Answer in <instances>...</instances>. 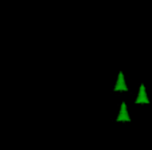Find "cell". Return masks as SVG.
Instances as JSON below:
<instances>
[{
  "label": "cell",
  "mask_w": 152,
  "mask_h": 150,
  "mask_svg": "<svg viewBox=\"0 0 152 150\" xmlns=\"http://www.w3.org/2000/svg\"><path fill=\"white\" fill-rule=\"evenodd\" d=\"M135 103H136V105H141V103H149V99H148V96H147L145 86H144V85H140L137 98L135 99Z\"/></svg>",
  "instance_id": "6da1fadb"
},
{
  "label": "cell",
  "mask_w": 152,
  "mask_h": 150,
  "mask_svg": "<svg viewBox=\"0 0 152 150\" xmlns=\"http://www.w3.org/2000/svg\"><path fill=\"white\" fill-rule=\"evenodd\" d=\"M113 90L115 91H128V87H126V85H125V79H124L123 72H118L117 82H116V86Z\"/></svg>",
  "instance_id": "3957f363"
},
{
  "label": "cell",
  "mask_w": 152,
  "mask_h": 150,
  "mask_svg": "<svg viewBox=\"0 0 152 150\" xmlns=\"http://www.w3.org/2000/svg\"><path fill=\"white\" fill-rule=\"evenodd\" d=\"M117 122H121V121H125V122H131V117H129V113L126 110V103L123 102L121 103V107H120V111H118V115L116 118Z\"/></svg>",
  "instance_id": "7a4b0ae2"
}]
</instances>
